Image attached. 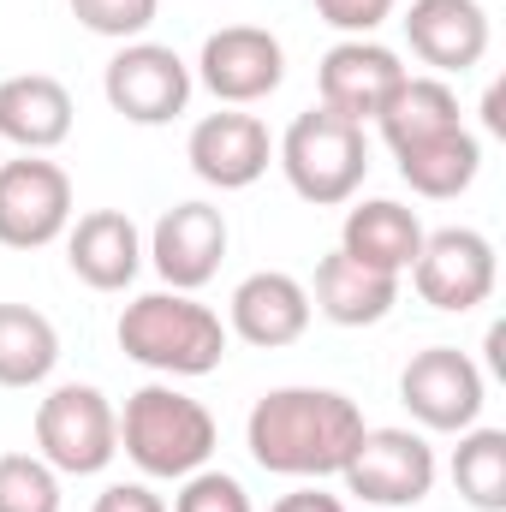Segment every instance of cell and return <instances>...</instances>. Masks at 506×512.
I'll return each instance as SVG.
<instances>
[{
  "label": "cell",
  "instance_id": "1",
  "mask_svg": "<svg viewBox=\"0 0 506 512\" xmlns=\"http://www.w3.org/2000/svg\"><path fill=\"white\" fill-rule=\"evenodd\" d=\"M364 429L370 423L358 399H346L340 387H268L245 417V447L274 477L322 483V477H340Z\"/></svg>",
  "mask_w": 506,
  "mask_h": 512
},
{
  "label": "cell",
  "instance_id": "2",
  "mask_svg": "<svg viewBox=\"0 0 506 512\" xmlns=\"http://www.w3.org/2000/svg\"><path fill=\"white\" fill-rule=\"evenodd\" d=\"M120 352L155 376H209L227 358V322L191 292H143L120 310Z\"/></svg>",
  "mask_w": 506,
  "mask_h": 512
},
{
  "label": "cell",
  "instance_id": "3",
  "mask_svg": "<svg viewBox=\"0 0 506 512\" xmlns=\"http://www.w3.org/2000/svg\"><path fill=\"white\" fill-rule=\"evenodd\" d=\"M120 453L155 483H185L215 459V417L173 382H149L120 411Z\"/></svg>",
  "mask_w": 506,
  "mask_h": 512
},
{
  "label": "cell",
  "instance_id": "4",
  "mask_svg": "<svg viewBox=\"0 0 506 512\" xmlns=\"http://www.w3.org/2000/svg\"><path fill=\"white\" fill-rule=\"evenodd\" d=\"M274 161L310 209H340L358 197V185L370 173V137L358 120H340L316 102L286 126V137L274 143Z\"/></svg>",
  "mask_w": 506,
  "mask_h": 512
},
{
  "label": "cell",
  "instance_id": "5",
  "mask_svg": "<svg viewBox=\"0 0 506 512\" xmlns=\"http://www.w3.org/2000/svg\"><path fill=\"white\" fill-rule=\"evenodd\" d=\"M36 453L60 477H102L120 453V411L102 387L60 382L36 405Z\"/></svg>",
  "mask_w": 506,
  "mask_h": 512
},
{
  "label": "cell",
  "instance_id": "6",
  "mask_svg": "<svg viewBox=\"0 0 506 512\" xmlns=\"http://www.w3.org/2000/svg\"><path fill=\"white\" fill-rule=\"evenodd\" d=\"M340 483L376 512L423 507L435 489V447L417 429H364L352 459L340 465Z\"/></svg>",
  "mask_w": 506,
  "mask_h": 512
},
{
  "label": "cell",
  "instance_id": "7",
  "mask_svg": "<svg viewBox=\"0 0 506 512\" xmlns=\"http://www.w3.org/2000/svg\"><path fill=\"white\" fill-rule=\"evenodd\" d=\"M399 405L411 411L417 429L429 435H465L483 405H489V382L471 364V352L459 346H429L399 370Z\"/></svg>",
  "mask_w": 506,
  "mask_h": 512
},
{
  "label": "cell",
  "instance_id": "8",
  "mask_svg": "<svg viewBox=\"0 0 506 512\" xmlns=\"http://www.w3.org/2000/svg\"><path fill=\"white\" fill-rule=\"evenodd\" d=\"M191 90L197 78L167 42H120V54L102 72L108 108L131 126H173L191 108Z\"/></svg>",
  "mask_w": 506,
  "mask_h": 512
},
{
  "label": "cell",
  "instance_id": "9",
  "mask_svg": "<svg viewBox=\"0 0 506 512\" xmlns=\"http://www.w3.org/2000/svg\"><path fill=\"white\" fill-rule=\"evenodd\" d=\"M72 227V179L48 155L0 161V245L6 251H42L66 239Z\"/></svg>",
  "mask_w": 506,
  "mask_h": 512
},
{
  "label": "cell",
  "instance_id": "10",
  "mask_svg": "<svg viewBox=\"0 0 506 512\" xmlns=\"http://www.w3.org/2000/svg\"><path fill=\"white\" fill-rule=\"evenodd\" d=\"M405 274H411L417 298H423L429 310H447V316H465V310L489 304V298H495V280H501L495 245H489L477 227L423 233V251H417V262H411Z\"/></svg>",
  "mask_w": 506,
  "mask_h": 512
},
{
  "label": "cell",
  "instance_id": "11",
  "mask_svg": "<svg viewBox=\"0 0 506 512\" xmlns=\"http://www.w3.org/2000/svg\"><path fill=\"white\" fill-rule=\"evenodd\" d=\"M197 84L221 102V108H251L268 102L286 84V48L274 30L262 24H227L203 42L197 54Z\"/></svg>",
  "mask_w": 506,
  "mask_h": 512
},
{
  "label": "cell",
  "instance_id": "12",
  "mask_svg": "<svg viewBox=\"0 0 506 512\" xmlns=\"http://www.w3.org/2000/svg\"><path fill=\"white\" fill-rule=\"evenodd\" d=\"M411 72L399 66V54L376 42V36H346V42H334L328 54H322V66H316V96H322V108L328 114H340V120H376L381 108H387V96L405 84Z\"/></svg>",
  "mask_w": 506,
  "mask_h": 512
},
{
  "label": "cell",
  "instance_id": "13",
  "mask_svg": "<svg viewBox=\"0 0 506 512\" xmlns=\"http://www.w3.org/2000/svg\"><path fill=\"white\" fill-rule=\"evenodd\" d=\"M185 161L203 185L215 191H251L256 179L268 173L274 161V137L256 114H239V108H221V114H203L191 137H185Z\"/></svg>",
  "mask_w": 506,
  "mask_h": 512
},
{
  "label": "cell",
  "instance_id": "14",
  "mask_svg": "<svg viewBox=\"0 0 506 512\" xmlns=\"http://www.w3.org/2000/svg\"><path fill=\"white\" fill-rule=\"evenodd\" d=\"M227 215L215 203H173L155 233H149V262L155 274L173 286V292H197L221 274V256H227Z\"/></svg>",
  "mask_w": 506,
  "mask_h": 512
},
{
  "label": "cell",
  "instance_id": "15",
  "mask_svg": "<svg viewBox=\"0 0 506 512\" xmlns=\"http://www.w3.org/2000/svg\"><path fill=\"white\" fill-rule=\"evenodd\" d=\"M310 286L280 274V268H262L245 274L233 286V304H227V334H239L256 352H280V346H298L304 328H310Z\"/></svg>",
  "mask_w": 506,
  "mask_h": 512
},
{
  "label": "cell",
  "instance_id": "16",
  "mask_svg": "<svg viewBox=\"0 0 506 512\" xmlns=\"http://www.w3.org/2000/svg\"><path fill=\"white\" fill-rule=\"evenodd\" d=\"M399 24H405L411 54L435 78H447V72L465 78L489 54V12H483V0H411V12Z\"/></svg>",
  "mask_w": 506,
  "mask_h": 512
},
{
  "label": "cell",
  "instance_id": "17",
  "mask_svg": "<svg viewBox=\"0 0 506 512\" xmlns=\"http://www.w3.org/2000/svg\"><path fill=\"white\" fill-rule=\"evenodd\" d=\"M66 262L90 292H126L143 268V233L126 209H90L66 227Z\"/></svg>",
  "mask_w": 506,
  "mask_h": 512
},
{
  "label": "cell",
  "instance_id": "18",
  "mask_svg": "<svg viewBox=\"0 0 506 512\" xmlns=\"http://www.w3.org/2000/svg\"><path fill=\"white\" fill-rule=\"evenodd\" d=\"M399 304V274L364 268L358 256L328 251L316 262V286H310V310L328 316L334 328H376Z\"/></svg>",
  "mask_w": 506,
  "mask_h": 512
},
{
  "label": "cell",
  "instance_id": "19",
  "mask_svg": "<svg viewBox=\"0 0 506 512\" xmlns=\"http://www.w3.org/2000/svg\"><path fill=\"white\" fill-rule=\"evenodd\" d=\"M0 137L24 155H48L72 137V90L48 72H18L0 84Z\"/></svg>",
  "mask_w": 506,
  "mask_h": 512
},
{
  "label": "cell",
  "instance_id": "20",
  "mask_svg": "<svg viewBox=\"0 0 506 512\" xmlns=\"http://www.w3.org/2000/svg\"><path fill=\"white\" fill-rule=\"evenodd\" d=\"M340 251L358 256L364 268H381V274H405L417 251H423V221L417 209L393 203V197H370L358 209H346L340 221Z\"/></svg>",
  "mask_w": 506,
  "mask_h": 512
},
{
  "label": "cell",
  "instance_id": "21",
  "mask_svg": "<svg viewBox=\"0 0 506 512\" xmlns=\"http://www.w3.org/2000/svg\"><path fill=\"white\" fill-rule=\"evenodd\" d=\"M393 161H399V179H405L417 197L453 203V197H465V191L477 185V173H483V143H477L471 126H453V131H435V137L411 143V149H393Z\"/></svg>",
  "mask_w": 506,
  "mask_h": 512
},
{
  "label": "cell",
  "instance_id": "22",
  "mask_svg": "<svg viewBox=\"0 0 506 512\" xmlns=\"http://www.w3.org/2000/svg\"><path fill=\"white\" fill-rule=\"evenodd\" d=\"M453 126H465V114H459V96H453L447 78H405L387 96V108L376 114V131L387 149H411V143H423L435 131H453Z\"/></svg>",
  "mask_w": 506,
  "mask_h": 512
},
{
  "label": "cell",
  "instance_id": "23",
  "mask_svg": "<svg viewBox=\"0 0 506 512\" xmlns=\"http://www.w3.org/2000/svg\"><path fill=\"white\" fill-rule=\"evenodd\" d=\"M60 364V334L30 304H0V387H42Z\"/></svg>",
  "mask_w": 506,
  "mask_h": 512
},
{
  "label": "cell",
  "instance_id": "24",
  "mask_svg": "<svg viewBox=\"0 0 506 512\" xmlns=\"http://www.w3.org/2000/svg\"><path fill=\"white\" fill-rule=\"evenodd\" d=\"M453 489L477 512H506V429L471 423L453 447Z\"/></svg>",
  "mask_w": 506,
  "mask_h": 512
},
{
  "label": "cell",
  "instance_id": "25",
  "mask_svg": "<svg viewBox=\"0 0 506 512\" xmlns=\"http://www.w3.org/2000/svg\"><path fill=\"white\" fill-rule=\"evenodd\" d=\"M0 512H60V471L42 453H0Z\"/></svg>",
  "mask_w": 506,
  "mask_h": 512
},
{
  "label": "cell",
  "instance_id": "26",
  "mask_svg": "<svg viewBox=\"0 0 506 512\" xmlns=\"http://www.w3.org/2000/svg\"><path fill=\"white\" fill-rule=\"evenodd\" d=\"M66 6L90 36H108V42H143V30L161 12V0H66Z\"/></svg>",
  "mask_w": 506,
  "mask_h": 512
},
{
  "label": "cell",
  "instance_id": "27",
  "mask_svg": "<svg viewBox=\"0 0 506 512\" xmlns=\"http://www.w3.org/2000/svg\"><path fill=\"white\" fill-rule=\"evenodd\" d=\"M173 512H256L251 495H245V483L239 477H227V471H191L185 483H179V495H173Z\"/></svg>",
  "mask_w": 506,
  "mask_h": 512
},
{
  "label": "cell",
  "instance_id": "28",
  "mask_svg": "<svg viewBox=\"0 0 506 512\" xmlns=\"http://www.w3.org/2000/svg\"><path fill=\"white\" fill-rule=\"evenodd\" d=\"M322 24H334L340 36H376L381 24L393 18L399 0H310Z\"/></svg>",
  "mask_w": 506,
  "mask_h": 512
},
{
  "label": "cell",
  "instance_id": "29",
  "mask_svg": "<svg viewBox=\"0 0 506 512\" xmlns=\"http://www.w3.org/2000/svg\"><path fill=\"white\" fill-rule=\"evenodd\" d=\"M90 512H167V501H161L149 483H108Z\"/></svg>",
  "mask_w": 506,
  "mask_h": 512
},
{
  "label": "cell",
  "instance_id": "30",
  "mask_svg": "<svg viewBox=\"0 0 506 512\" xmlns=\"http://www.w3.org/2000/svg\"><path fill=\"white\" fill-rule=\"evenodd\" d=\"M268 512H346L340 507V495H322L316 483H304V489H292V495H280Z\"/></svg>",
  "mask_w": 506,
  "mask_h": 512
},
{
  "label": "cell",
  "instance_id": "31",
  "mask_svg": "<svg viewBox=\"0 0 506 512\" xmlns=\"http://www.w3.org/2000/svg\"><path fill=\"white\" fill-rule=\"evenodd\" d=\"M483 114H489V131H506V114H501V90H489V102H483Z\"/></svg>",
  "mask_w": 506,
  "mask_h": 512
},
{
  "label": "cell",
  "instance_id": "32",
  "mask_svg": "<svg viewBox=\"0 0 506 512\" xmlns=\"http://www.w3.org/2000/svg\"><path fill=\"white\" fill-rule=\"evenodd\" d=\"M370 512H376V507H370Z\"/></svg>",
  "mask_w": 506,
  "mask_h": 512
}]
</instances>
